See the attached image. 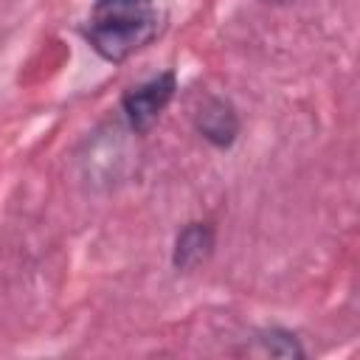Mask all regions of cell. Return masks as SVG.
Instances as JSON below:
<instances>
[{"instance_id":"6da1fadb","label":"cell","mask_w":360,"mask_h":360,"mask_svg":"<svg viewBox=\"0 0 360 360\" xmlns=\"http://www.w3.org/2000/svg\"><path fill=\"white\" fill-rule=\"evenodd\" d=\"M160 0H93L82 22L84 42L104 62H127L143 51L163 28Z\"/></svg>"},{"instance_id":"7a4b0ae2","label":"cell","mask_w":360,"mask_h":360,"mask_svg":"<svg viewBox=\"0 0 360 360\" xmlns=\"http://www.w3.org/2000/svg\"><path fill=\"white\" fill-rule=\"evenodd\" d=\"M174 93H177L174 70H160V73L127 87L124 96H121V115H124L129 132L132 135H146L158 124L163 110L172 104Z\"/></svg>"},{"instance_id":"3957f363","label":"cell","mask_w":360,"mask_h":360,"mask_svg":"<svg viewBox=\"0 0 360 360\" xmlns=\"http://www.w3.org/2000/svg\"><path fill=\"white\" fill-rule=\"evenodd\" d=\"M194 129L197 135L211 143L214 149H231L239 138L242 121L236 107L222 98V96H208L197 110H194Z\"/></svg>"},{"instance_id":"277c9868","label":"cell","mask_w":360,"mask_h":360,"mask_svg":"<svg viewBox=\"0 0 360 360\" xmlns=\"http://www.w3.org/2000/svg\"><path fill=\"white\" fill-rule=\"evenodd\" d=\"M217 248V228L208 219H191L186 222L172 245V267L177 273H191L200 264L208 262V256Z\"/></svg>"},{"instance_id":"5b68a950","label":"cell","mask_w":360,"mask_h":360,"mask_svg":"<svg viewBox=\"0 0 360 360\" xmlns=\"http://www.w3.org/2000/svg\"><path fill=\"white\" fill-rule=\"evenodd\" d=\"M256 340H259L262 352L270 354V357H284V360H301V357H307V352H304L298 335L290 332V329H284V326L262 329V332L256 335Z\"/></svg>"},{"instance_id":"8992f818","label":"cell","mask_w":360,"mask_h":360,"mask_svg":"<svg viewBox=\"0 0 360 360\" xmlns=\"http://www.w3.org/2000/svg\"><path fill=\"white\" fill-rule=\"evenodd\" d=\"M264 3H273V6H284V3H292V0H264Z\"/></svg>"}]
</instances>
